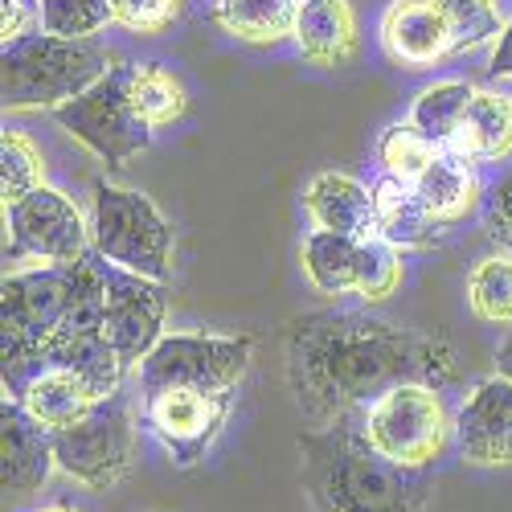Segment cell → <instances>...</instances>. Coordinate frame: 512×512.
Listing matches in <instances>:
<instances>
[{"mask_svg":"<svg viewBox=\"0 0 512 512\" xmlns=\"http://www.w3.org/2000/svg\"><path fill=\"white\" fill-rule=\"evenodd\" d=\"M283 361L295 406L320 426L365 410L398 386H447L455 377L443 336L369 312H304L287 320Z\"/></svg>","mask_w":512,"mask_h":512,"instance_id":"cell-1","label":"cell"},{"mask_svg":"<svg viewBox=\"0 0 512 512\" xmlns=\"http://www.w3.org/2000/svg\"><path fill=\"white\" fill-rule=\"evenodd\" d=\"M300 484L316 512H422L431 496L426 472L386 459L365 435L361 410L300 431Z\"/></svg>","mask_w":512,"mask_h":512,"instance_id":"cell-2","label":"cell"},{"mask_svg":"<svg viewBox=\"0 0 512 512\" xmlns=\"http://www.w3.org/2000/svg\"><path fill=\"white\" fill-rule=\"evenodd\" d=\"M70 267H25L9 271L0 283V381L5 398L21 390L46 369L50 349L70 312Z\"/></svg>","mask_w":512,"mask_h":512,"instance_id":"cell-3","label":"cell"},{"mask_svg":"<svg viewBox=\"0 0 512 512\" xmlns=\"http://www.w3.org/2000/svg\"><path fill=\"white\" fill-rule=\"evenodd\" d=\"M111 54L95 37H58V33H21L0 50V95L5 111L62 107L91 91L111 70Z\"/></svg>","mask_w":512,"mask_h":512,"instance_id":"cell-4","label":"cell"},{"mask_svg":"<svg viewBox=\"0 0 512 512\" xmlns=\"http://www.w3.org/2000/svg\"><path fill=\"white\" fill-rule=\"evenodd\" d=\"M91 242L107 263L148 279H173V226L136 189L95 181L91 197Z\"/></svg>","mask_w":512,"mask_h":512,"instance_id":"cell-5","label":"cell"},{"mask_svg":"<svg viewBox=\"0 0 512 512\" xmlns=\"http://www.w3.org/2000/svg\"><path fill=\"white\" fill-rule=\"evenodd\" d=\"M361 426L381 455L410 472H426L455 439V418L439 386H398L381 394L361 410Z\"/></svg>","mask_w":512,"mask_h":512,"instance_id":"cell-6","label":"cell"},{"mask_svg":"<svg viewBox=\"0 0 512 512\" xmlns=\"http://www.w3.org/2000/svg\"><path fill=\"white\" fill-rule=\"evenodd\" d=\"M254 357V336H209V332H168L136 365V390L189 386L209 394H234Z\"/></svg>","mask_w":512,"mask_h":512,"instance_id":"cell-7","label":"cell"},{"mask_svg":"<svg viewBox=\"0 0 512 512\" xmlns=\"http://www.w3.org/2000/svg\"><path fill=\"white\" fill-rule=\"evenodd\" d=\"M54 119L107 168H123L136 152L152 144V127L140 119L132 103V66L127 62H115L91 91L54 107Z\"/></svg>","mask_w":512,"mask_h":512,"instance_id":"cell-8","label":"cell"},{"mask_svg":"<svg viewBox=\"0 0 512 512\" xmlns=\"http://www.w3.org/2000/svg\"><path fill=\"white\" fill-rule=\"evenodd\" d=\"M54 451H58V467L70 480L95 492L119 484L136 459V410L127 390L99 398L82 422L54 431Z\"/></svg>","mask_w":512,"mask_h":512,"instance_id":"cell-9","label":"cell"},{"mask_svg":"<svg viewBox=\"0 0 512 512\" xmlns=\"http://www.w3.org/2000/svg\"><path fill=\"white\" fill-rule=\"evenodd\" d=\"M5 218H9V246H5L9 267L17 263L70 267L95 250L91 222H82L78 205L50 185H41L29 197L5 205Z\"/></svg>","mask_w":512,"mask_h":512,"instance_id":"cell-10","label":"cell"},{"mask_svg":"<svg viewBox=\"0 0 512 512\" xmlns=\"http://www.w3.org/2000/svg\"><path fill=\"white\" fill-rule=\"evenodd\" d=\"M230 406H234V394H209L189 386H164V390L140 394V414L148 422V431L181 467H193L218 443Z\"/></svg>","mask_w":512,"mask_h":512,"instance_id":"cell-11","label":"cell"},{"mask_svg":"<svg viewBox=\"0 0 512 512\" xmlns=\"http://www.w3.org/2000/svg\"><path fill=\"white\" fill-rule=\"evenodd\" d=\"M103 283H107V340L115 345L119 361L127 369H136L164 336V312H168V295L160 279L123 271L103 259Z\"/></svg>","mask_w":512,"mask_h":512,"instance_id":"cell-12","label":"cell"},{"mask_svg":"<svg viewBox=\"0 0 512 512\" xmlns=\"http://www.w3.org/2000/svg\"><path fill=\"white\" fill-rule=\"evenodd\" d=\"M455 447L472 467H512V377L496 373L463 398Z\"/></svg>","mask_w":512,"mask_h":512,"instance_id":"cell-13","label":"cell"},{"mask_svg":"<svg viewBox=\"0 0 512 512\" xmlns=\"http://www.w3.org/2000/svg\"><path fill=\"white\" fill-rule=\"evenodd\" d=\"M58 467L54 431L37 422L17 398L0 402V484L5 496H33Z\"/></svg>","mask_w":512,"mask_h":512,"instance_id":"cell-14","label":"cell"},{"mask_svg":"<svg viewBox=\"0 0 512 512\" xmlns=\"http://www.w3.org/2000/svg\"><path fill=\"white\" fill-rule=\"evenodd\" d=\"M381 46L402 66H435L451 58V29L439 0H394L381 17Z\"/></svg>","mask_w":512,"mask_h":512,"instance_id":"cell-15","label":"cell"},{"mask_svg":"<svg viewBox=\"0 0 512 512\" xmlns=\"http://www.w3.org/2000/svg\"><path fill=\"white\" fill-rule=\"evenodd\" d=\"M295 46L320 70H345L357 58V17L349 0H300Z\"/></svg>","mask_w":512,"mask_h":512,"instance_id":"cell-16","label":"cell"},{"mask_svg":"<svg viewBox=\"0 0 512 512\" xmlns=\"http://www.w3.org/2000/svg\"><path fill=\"white\" fill-rule=\"evenodd\" d=\"M373 222L377 238H386L398 250H431L443 238V222H435L418 189L398 177H381L373 185Z\"/></svg>","mask_w":512,"mask_h":512,"instance_id":"cell-17","label":"cell"},{"mask_svg":"<svg viewBox=\"0 0 512 512\" xmlns=\"http://www.w3.org/2000/svg\"><path fill=\"white\" fill-rule=\"evenodd\" d=\"M304 209L312 213L316 230H332V234H345V238H373L377 234L373 189H365L361 181H353L345 173H320L304 189Z\"/></svg>","mask_w":512,"mask_h":512,"instance_id":"cell-18","label":"cell"},{"mask_svg":"<svg viewBox=\"0 0 512 512\" xmlns=\"http://www.w3.org/2000/svg\"><path fill=\"white\" fill-rule=\"evenodd\" d=\"M455 156L472 164H496L512 156V95L504 91H476L459 132L447 144Z\"/></svg>","mask_w":512,"mask_h":512,"instance_id":"cell-19","label":"cell"},{"mask_svg":"<svg viewBox=\"0 0 512 512\" xmlns=\"http://www.w3.org/2000/svg\"><path fill=\"white\" fill-rule=\"evenodd\" d=\"M422 205L431 209V218L451 226V222H463L467 213H472L480 201H484V185H480V173H476V164L472 160H463L455 156L451 148H443L431 168L414 181Z\"/></svg>","mask_w":512,"mask_h":512,"instance_id":"cell-20","label":"cell"},{"mask_svg":"<svg viewBox=\"0 0 512 512\" xmlns=\"http://www.w3.org/2000/svg\"><path fill=\"white\" fill-rule=\"evenodd\" d=\"M17 402L37 422H46L50 431H66V426L87 418L99 398H95V390L78 373H70V369H41L29 386L21 390Z\"/></svg>","mask_w":512,"mask_h":512,"instance_id":"cell-21","label":"cell"},{"mask_svg":"<svg viewBox=\"0 0 512 512\" xmlns=\"http://www.w3.org/2000/svg\"><path fill=\"white\" fill-rule=\"evenodd\" d=\"M295 17L300 0H218L213 9V21L250 46H275L283 37H295Z\"/></svg>","mask_w":512,"mask_h":512,"instance_id":"cell-22","label":"cell"},{"mask_svg":"<svg viewBox=\"0 0 512 512\" xmlns=\"http://www.w3.org/2000/svg\"><path fill=\"white\" fill-rule=\"evenodd\" d=\"M357 250H361V238L312 230L300 246V263H304L308 283L320 295H353V287H357Z\"/></svg>","mask_w":512,"mask_h":512,"instance_id":"cell-23","label":"cell"},{"mask_svg":"<svg viewBox=\"0 0 512 512\" xmlns=\"http://www.w3.org/2000/svg\"><path fill=\"white\" fill-rule=\"evenodd\" d=\"M132 103H136L140 119L156 132V127L177 123L189 111V91L164 62H136L132 66Z\"/></svg>","mask_w":512,"mask_h":512,"instance_id":"cell-24","label":"cell"},{"mask_svg":"<svg viewBox=\"0 0 512 512\" xmlns=\"http://www.w3.org/2000/svg\"><path fill=\"white\" fill-rule=\"evenodd\" d=\"M472 95L476 87L472 82H435V87H426L414 107H410V123L418 127V132H426L439 148L451 144V136L459 132V123L467 115V107H472Z\"/></svg>","mask_w":512,"mask_h":512,"instance_id":"cell-25","label":"cell"},{"mask_svg":"<svg viewBox=\"0 0 512 512\" xmlns=\"http://www.w3.org/2000/svg\"><path fill=\"white\" fill-rule=\"evenodd\" d=\"M443 148L426 136V132H418V127L406 119V123H394V127H386L381 132V140H377V160H381V168H386V177H398V181H406V185H414L426 168H431V160L439 156Z\"/></svg>","mask_w":512,"mask_h":512,"instance_id":"cell-26","label":"cell"},{"mask_svg":"<svg viewBox=\"0 0 512 512\" xmlns=\"http://www.w3.org/2000/svg\"><path fill=\"white\" fill-rule=\"evenodd\" d=\"M467 308L484 324H512V259L492 254L467 275Z\"/></svg>","mask_w":512,"mask_h":512,"instance_id":"cell-27","label":"cell"},{"mask_svg":"<svg viewBox=\"0 0 512 512\" xmlns=\"http://www.w3.org/2000/svg\"><path fill=\"white\" fill-rule=\"evenodd\" d=\"M439 9H443L447 29H451V58L484 46V41H492V37H500L504 25H508L500 17L496 0H439Z\"/></svg>","mask_w":512,"mask_h":512,"instance_id":"cell-28","label":"cell"},{"mask_svg":"<svg viewBox=\"0 0 512 512\" xmlns=\"http://www.w3.org/2000/svg\"><path fill=\"white\" fill-rule=\"evenodd\" d=\"M402 283V259H398V246H390L386 238H361L357 250V287L353 295L365 304H381L390 300Z\"/></svg>","mask_w":512,"mask_h":512,"instance_id":"cell-29","label":"cell"},{"mask_svg":"<svg viewBox=\"0 0 512 512\" xmlns=\"http://www.w3.org/2000/svg\"><path fill=\"white\" fill-rule=\"evenodd\" d=\"M41 185H46V160H41L37 144L21 132H5V144H0V197L5 205L29 197Z\"/></svg>","mask_w":512,"mask_h":512,"instance_id":"cell-30","label":"cell"},{"mask_svg":"<svg viewBox=\"0 0 512 512\" xmlns=\"http://www.w3.org/2000/svg\"><path fill=\"white\" fill-rule=\"evenodd\" d=\"M33 13L41 29L58 37H91L115 21L111 0H33Z\"/></svg>","mask_w":512,"mask_h":512,"instance_id":"cell-31","label":"cell"},{"mask_svg":"<svg viewBox=\"0 0 512 512\" xmlns=\"http://www.w3.org/2000/svg\"><path fill=\"white\" fill-rule=\"evenodd\" d=\"M111 13H115V25L152 37L181 17V0H111Z\"/></svg>","mask_w":512,"mask_h":512,"instance_id":"cell-32","label":"cell"},{"mask_svg":"<svg viewBox=\"0 0 512 512\" xmlns=\"http://www.w3.org/2000/svg\"><path fill=\"white\" fill-rule=\"evenodd\" d=\"M484 226L488 234L512 250V173H504L488 193H484Z\"/></svg>","mask_w":512,"mask_h":512,"instance_id":"cell-33","label":"cell"},{"mask_svg":"<svg viewBox=\"0 0 512 512\" xmlns=\"http://www.w3.org/2000/svg\"><path fill=\"white\" fill-rule=\"evenodd\" d=\"M29 33V0H0V37L17 41Z\"/></svg>","mask_w":512,"mask_h":512,"instance_id":"cell-34","label":"cell"},{"mask_svg":"<svg viewBox=\"0 0 512 512\" xmlns=\"http://www.w3.org/2000/svg\"><path fill=\"white\" fill-rule=\"evenodd\" d=\"M488 78H512V21L504 25V33L496 37V46H492Z\"/></svg>","mask_w":512,"mask_h":512,"instance_id":"cell-35","label":"cell"},{"mask_svg":"<svg viewBox=\"0 0 512 512\" xmlns=\"http://www.w3.org/2000/svg\"><path fill=\"white\" fill-rule=\"evenodd\" d=\"M496 373L512 377V332H508V340H504V345H500V353H496Z\"/></svg>","mask_w":512,"mask_h":512,"instance_id":"cell-36","label":"cell"},{"mask_svg":"<svg viewBox=\"0 0 512 512\" xmlns=\"http://www.w3.org/2000/svg\"><path fill=\"white\" fill-rule=\"evenodd\" d=\"M46 512H74V508H46Z\"/></svg>","mask_w":512,"mask_h":512,"instance_id":"cell-37","label":"cell"}]
</instances>
